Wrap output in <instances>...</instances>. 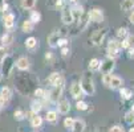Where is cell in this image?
I'll list each match as a JSON object with an SVG mask.
<instances>
[{
	"label": "cell",
	"instance_id": "1",
	"mask_svg": "<svg viewBox=\"0 0 134 132\" xmlns=\"http://www.w3.org/2000/svg\"><path fill=\"white\" fill-rule=\"evenodd\" d=\"M80 86L82 89V92L86 94V95H93L96 92V87H94V82L92 79V77L89 74H85L84 77L81 78V82H80Z\"/></svg>",
	"mask_w": 134,
	"mask_h": 132
},
{
	"label": "cell",
	"instance_id": "2",
	"mask_svg": "<svg viewBox=\"0 0 134 132\" xmlns=\"http://www.w3.org/2000/svg\"><path fill=\"white\" fill-rule=\"evenodd\" d=\"M120 50H121V42H118L117 40H111L108 45V58H117L120 55Z\"/></svg>",
	"mask_w": 134,
	"mask_h": 132
},
{
	"label": "cell",
	"instance_id": "3",
	"mask_svg": "<svg viewBox=\"0 0 134 132\" xmlns=\"http://www.w3.org/2000/svg\"><path fill=\"white\" fill-rule=\"evenodd\" d=\"M13 60L12 57H9V55H7V57L4 58V61L2 62V73H3V77L5 78H9L11 74H12V70H13Z\"/></svg>",
	"mask_w": 134,
	"mask_h": 132
},
{
	"label": "cell",
	"instance_id": "4",
	"mask_svg": "<svg viewBox=\"0 0 134 132\" xmlns=\"http://www.w3.org/2000/svg\"><path fill=\"white\" fill-rule=\"evenodd\" d=\"M106 33H108V29H106V28L96 30V32L92 34V39H90V40H92V44H93V45H100V44H102Z\"/></svg>",
	"mask_w": 134,
	"mask_h": 132
},
{
	"label": "cell",
	"instance_id": "5",
	"mask_svg": "<svg viewBox=\"0 0 134 132\" xmlns=\"http://www.w3.org/2000/svg\"><path fill=\"white\" fill-rule=\"evenodd\" d=\"M63 90H64V81H61L59 85L53 86V90L49 92V98H51L52 100L59 102V99H60L61 95H63Z\"/></svg>",
	"mask_w": 134,
	"mask_h": 132
},
{
	"label": "cell",
	"instance_id": "6",
	"mask_svg": "<svg viewBox=\"0 0 134 132\" xmlns=\"http://www.w3.org/2000/svg\"><path fill=\"white\" fill-rule=\"evenodd\" d=\"M61 20L65 25H69L74 21V17H73V13H72V8L69 7H64L63 11H61Z\"/></svg>",
	"mask_w": 134,
	"mask_h": 132
},
{
	"label": "cell",
	"instance_id": "7",
	"mask_svg": "<svg viewBox=\"0 0 134 132\" xmlns=\"http://www.w3.org/2000/svg\"><path fill=\"white\" fill-rule=\"evenodd\" d=\"M114 60H111V58H106L105 61H102L101 64H100V71H102L104 74H110L111 73V70L114 69Z\"/></svg>",
	"mask_w": 134,
	"mask_h": 132
},
{
	"label": "cell",
	"instance_id": "8",
	"mask_svg": "<svg viewBox=\"0 0 134 132\" xmlns=\"http://www.w3.org/2000/svg\"><path fill=\"white\" fill-rule=\"evenodd\" d=\"M70 94H72V97L74 99H77V100L82 98L84 92H82V89H81V86H80L79 82H73L72 83V86H70Z\"/></svg>",
	"mask_w": 134,
	"mask_h": 132
},
{
	"label": "cell",
	"instance_id": "9",
	"mask_svg": "<svg viewBox=\"0 0 134 132\" xmlns=\"http://www.w3.org/2000/svg\"><path fill=\"white\" fill-rule=\"evenodd\" d=\"M89 20H92L93 23H101V21H104V13H102V11L98 9V8L92 9L90 13H89Z\"/></svg>",
	"mask_w": 134,
	"mask_h": 132
},
{
	"label": "cell",
	"instance_id": "10",
	"mask_svg": "<svg viewBox=\"0 0 134 132\" xmlns=\"http://www.w3.org/2000/svg\"><path fill=\"white\" fill-rule=\"evenodd\" d=\"M59 40H60V32H59V30H54V32H52V33L48 36V44H49L52 48L57 46V42H59Z\"/></svg>",
	"mask_w": 134,
	"mask_h": 132
},
{
	"label": "cell",
	"instance_id": "11",
	"mask_svg": "<svg viewBox=\"0 0 134 132\" xmlns=\"http://www.w3.org/2000/svg\"><path fill=\"white\" fill-rule=\"evenodd\" d=\"M57 107H59V111L61 112V114H68L69 110H70V103L66 99H61L59 103H57Z\"/></svg>",
	"mask_w": 134,
	"mask_h": 132
},
{
	"label": "cell",
	"instance_id": "12",
	"mask_svg": "<svg viewBox=\"0 0 134 132\" xmlns=\"http://www.w3.org/2000/svg\"><path fill=\"white\" fill-rule=\"evenodd\" d=\"M16 66L17 69H20V70H28L29 69V61L27 57H20L17 61H16Z\"/></svg>",
	"mask_w": 134,
	"mask_h": 132
},
{
	"label": "cell",
	"instance_id": "13",
	"mask_svg": "<svg viewBox=\"0 0 134 132\" xmlns=\"http://www.w3.org/2000/svg\"><path fill=\"white\" fill-rule=\"evenodd\" d=\"M11 90L9 87H2V90H0V99H3L4 103H7L9 99H11Z\"/></svg>",
	"mask_w": 134,
	"mask_h": 132
},
{
	"label": "cell",
	"instance_id": "14",
	"mask_svg": "<svg viewBox=\"0 0 134 132\" xmlns=\"http://www.w3.org/2000/svg\"><path fill=\"white\" fill-rule=\"evenodd\" d=\"M48 81H49V83H51V85H53V86L59 85V83L63 81V78H61V74H60V73H52Z\"/></svg>",
	"mask_w": 134,
	"mask_h": 132
},
{
	"label": "cell",
	"instance_id": "15",
	"mask_svg": "<svg viewBox=\"0 0 134 132\" xmlns=\"http://www.w3.org/2000/svg\"><path fill=\"white\" fill-rule=\"evenodd\" d=\"M74 132H84L85 129V123L84 120L81 119H77V120H74V124H73V128H72Z\"/></svg>",
	"mask_w": 134,
	"mask_h": 132
},
{
	"label": "cell",
	"instance_id": "16",
	"mask_svg": "<svg viewBox=\"0 0 134 132\" xmlns=\"http://www.w3.org/2000/svg\"><path fill=\"white\" fill-rule=\"evenodd\" d=\"M122 86V79L120 77H116V75H111V79H110V85L109 87L111 89H118Z\"/></svg>",
	"mask_w": 134,
	"mask_h": 132
},
{
	"label": "cell",
	"instance_id": "17",
	"mask_svg": "<svg viewBox=\"0 0 134 132\" xmlns=\"http://www.w3.org/2000/svg\"><path fill=\"white\" fill-rule=\"evenodd\" d=\"M3 21H4V27L5 28H12L15 25V16L12 13H8V15H5Z\"/></svg>",
	"mask_w": 134,
	"mask_h": 132
},
{
	"label": "cell",
	"instance_id": "18",
	"mask_svg": "<svg viewBox=\"0 0 134 132\" xmlns=\"http://www.w3.org/2000/svg\"><path fill=\"white\" fill-rule=\"evenodd\" d=\"M41 124H43V119H41V116H39L37 114H35L31 118V125L33 128H39V127H41Z\"/></svg>",
	"mask_w": 134,
	"mask_h": 132
},
{
	"label": "cell",
	"instance_id": "19",
	"mask_svg": "<svg viewBox=\"0 0 134 132\" xmlns=\"http://www.w3.org/2000/svg\"><path fill=\"white\" fill-rule=\"evenodd\" d=\"M134 8V0H122L121 3V9L127 12V11H131Z\"/></svg>",
	"mask_w": 134,
	"mask_h": 132
},
{
	"label": "cell",
	"instance_id": "20",
	"mask_svg": "<svg viewBox=\"0 0 134 132\" xmlns=\"http://www.w3.org/2000/svg\"><path fill=\"white\" fill-rule=\"evenodd\" d=\"M37 45H39V41H37L35 37H29V39H27V41H25V46H27L28 49H31V50L36 49Z\"/></svg>",
	"mask_w": 134,
	"mask_h": 132
},
{
	"label": "cell",
	"instance_id": "21",
	"mask_svg": "<svg viewBox=\"0 0 134 132\" xmlns=\"http://www.w3.org/2000/svg\"><path fill=\"white\" fill-rule=\"evenodd\" d=\"M45 119H47V122H49V123H56L57 119H59V115H57L56 111H48Z\"/></svg>",
	"mask_w": 134,
	"mask_h": 132
},
{
	"label": "cell",
	"instance_id": "22",
	"mask_svg": "<svg viewBox=\"0 0 134 132\" xmlns=\"http://www.w3.org/2000/svg\"><path fill=\"white\" fill-rule=\"evenodd\" d=\"M33 25H35V24H33L31 20H25V21L23 23V25H21V29H23V32L29 33V32L33 30Z\"/></svg>",
	"mask_w": 134,
	"mask_h": 132
},
{
	"label": "cell",
	"instance_id": "23",
	"mask_svg": "<svg viewBox=\"0 0 134 132\" xmlns=\"http://www.w3.org/2000/svg\"><path fill=\"white\" fill-rule=\"evenodd\" d=\"M120 94H121V98L122 99H130L131 95H133V91L130 89H126V87H122L120 90Z\"/></svg>",
	"mask_w": 134,
	"mask_h": 132
},
{
	"label": "cell",
	"instance_id": "24",
	"mask_svg": "<svg viewBox=\"0 0 134 132\" xmlns=\"http://www.w3.org/2000/svg\"><path fill=\"white\" fill-rule=\"evenodd\" d=\"M41 108H43V103H41V102H39V100L32 102V104H31V111L33 112V114H37V112H39Z\"/></svg>",
	"mask_w": 134,
	"mask_h": 132
},
{
	"label": "cell",
	"instance_id": "25",
	"mask_svg": "<svg viewBox=\"0 0 134 132\" xmlns=\"http://www.w3.org/2000/svg\"><path fill=\"white\" fill-rule=\"evenodd\" d=\"M72 13H73V17H74V20H76V18H79L80 16H82V15H84L82 7H80V5H76L74 8H72Z\"/></svg>",
	"mask_w": 134,
	"mask_h": 132
},
{
	"label": "cell",
	"instance_id": "26",
	"mask_svg": "<svg viewBox=\"0 0 134 132\" xmlns=\"http://www.w3.org/2000/svg\"><path fill=\"white\" fill-rule=\"evenodd\" d=\"M36 4V0H21V7L24 9H32Z\"/></svg>",
	"mask_w": 134,
	"mask_h": 132
},
{
	"label": "cell",
	"instance_id": "27",
	"mask_svg": "<svg viewBox=\"0 0 134 132\" xmlns=\"http://www.w3.org/2000/svg\"><path fill=\"white\" fill-rule=\"evenodd\" d=\"M100 60H97V58H93V60H90V62H89V70H92V71H94V70H98L100 69Z\"/></svg>",
	"mask_w": 134,
	"mask_h": 132
},
{
	"label": "cell",
	"instance_id": "28",
	"mask_svg": "<svg viewBox=\"0 0 134 132\" xmlns=\"http://www.w3.org/2000/svg\"><path fill=\"white\" fill-rule=\"evenodd\" d=\"M12 41H13V36L11 33H5L2 36V42L4 45H9V44H12Z\"/></svg>",
	"mask_w": 134,
	"mask_h": 132
},
{
	"label": "cell",
	"instance_id": "29",
	"mask_svg": "<svg viewBox=\"0 0 134 132\" xmlns=\"http://www.w3.org/2000/svg\"><path fill=\"white\" fill-rule=\"evenodd\" d=\"M127 36H129V32H127L126 28H120V29L117 30V37H118L120 40H125V39H127Z\"/></svg>",
	"mask_w": 134,
	"mask_h": 132
},
{
	"label": "cell",
	"instance_id": "30",
	"mask_svg": "<svg viewBox=\"0 0 134 132\" xmlns=\"http://www.w3.org/2000/svg\"><path fill=\"white\" fill-rule=\"evenodd\" d=\"M29 20L33 23V24H36V23H39L40 20H41V15L39 13V12H36V11H33L32 13H31V17H29Z\"/></svg>",
	"mask_w": 134,
	"mask_h": 132
},
{
	"label": "cell",
	"instance_id": "31",
	"mask_svg": "<svg viewBox=\"0 0 134 132\" xmlns=\"http://www.w3.org/2000/svg\"><path fill=\"white\" fill-rule=\"evenodd\" d=\"M125 120H126L127 124H133L134 123V111L133 110L127 111L126 114H125Z\"/></svg>",
	"mask_w": 134,
	"mask_h": 132
},
{
	"label": "cell",
	"instance_id": "32",
	"mask_svg": "<svg viewBox=\"0 0 134 132\" xmlns=\"http://www.w3.org/2000/svg\"><path fill=\"white\" fill-rule=\"evenodd\" d=\"M73 124H74V119H72V118H66L64 120V127L68 128V129H72L73 128Z\"/></svg>",
	"mask_w": 134,
	"mask_h": 132
},
{
	"label": "cell",
	"instance_id": "33",
	"mask_svg": "<svg viewBox=\"0 0 134 132\" xmlns=\"http://www.w3.org/2000/svg\"><path fill=\"white\" fill-rule=\"evenodd\" d=\"M15 119L16 120H23V119H25V114L21 111V110H17V111H15Z\"/></svg>",
	"mask_w": 134,
	"mask_h": 132
},
{
	"label": "cell",
	"instance_id": "34",
	"mask_svg": "<svg viewBox=\"0 0 134 132\" xmlns=\"http://www.w3.org/2000/svg\"><path fill=\"white\" fill-rule=\"evenodd\" d=\"M76 108H77L79 111H85L88 108V104L84 102V100H79L77 104H76Z\"/></svg>",
	"mask_w": 134,
	"mask_h": 132
},
{
	"label": "cell",
	"instance_id": "35",
	"mask_svg": "<svg viewBox=\"0 0 134 132\" xmlns=\"http://www.w3.org/2000/svg\"><path fill=\"white\" fill-rule=\"evenodd\" d=\"M110 79H111V74H104V75H102V82H104V85L108 86V87H109V85H110Z\"/></svg>",
	"mask_w": 134,
	"mask_h": 132
},
{
	"label": "cell",
	"instance_id": "36",
	"mask_svg": "<svg viewBox=\"0 0 134 132\" xmlns=\"http://www.w3.org/2000/svg\"><path fill=\"white\" fill-rule=\"evenodd\" d=\"M131 46V42H130V39L127 37V39H125V40H122L121 41V48H125V49H129Z\"/></svg>",
	"mask_w": 134,
	"mask_h": 132
},
{
	"label": "cell",
	"instance_id": "37",
	"mask_svg": "<svg viewBox=\"0 0 134 132\" xmlns=\"http://www.w3.org/2000/svg\"><path fill=\"white\" fill-rule=\"evenodd\" d=\"M35 95L39 98V99H41V98H44L45 97V91L43 90V89H37L36 91H35Z\"/></svg>",
	"mask_w": 134,
	"mask_h": 132
},
{
	"label": "cell",
	"instance_id": "38",
	"mask_svg": "<svg viewBox=\"0 0 134 132\" xmlns=\"http://www.w3.org/2000/svg\"><path fill=\"white\" fill-rule=\"evenodd\" d=\"M7 57V54H5V49L3 46H0V65H2V62L4 61V58Z\"/></svg>",
	"mask_w": 134,
	"mask_h": 132
},
{
	"label": "cell",
	"instance_id": "39",
	"mask_svg": "<svg viewBox=\"0 0 134 132\" xmlns=\"http://www.w3.org/2000/svg\"><path fill=\"white\" fill-rule=\"evenodd\" d=\"M109 132H124V128L120 127V125H113V127L109 129Z\"/></svg>",
	"mask_w": 134,
	"mask_h": 132
},
{
	"label": "cell",
	"instance_id": "40",
	"mask_svg": "<svg viewBox=\"0 0 134 132\" xmlns=\"http://www.w3.org/2000/svg\"><path fill=\"white\" fill-rule=\"evenodd\" d=\"M66 44H68L66 39H60L59 42H57V46H66Z\"/></svg>",
	"mask_w": 134,
	"mask_h": 132
},
{
	"label": "cell",
	"instance_id": "41",
	"mask_svg": "<svg viewBox=\"0 0 134 132\" xmlns=\"http://www.w3.org/2000/svg\"><path fill=\"white\" fill-rule=\"evenodd\" d=\"M3 9H7V4L4 0H0V11H3Z\"/></svg>",
	"mask_w": 134,
	"mask_h": 132
},
{
	"label": "cell",
	"instance_id": "42",
	"mask_svg": "<svg viewBox=\"0 0 134 132\" xmlns=\"http://www.w3.org/2000/svg\"><path fill=\"white\" fill-rule=\"evenodd\" d=\"M45 58H47V60H49V61H52V60H53L52 53H47V54H45Z\"/></svg>",
	"mask_w": 134,
	"mask_h": 132
},
{
	"label": "cell",
	"instance_id": "43",
	"mask_svg": "<svg viewBox=\"0 0 134 132\" xmlns=\"http://www.w3.org/2000/svg\"><path fill=\"white\" fill-rule=\"evenodd\" d=\"M129 20H130L131 24H134V11L131 12V15H130V17H129Z\"/></svg>",
	"mask_w": 134,
	"mask_h": 132
},
{
	"label": "cell",
	"instance_id": "44",
	"mask_svg": "<svg viewBox=\"0 0 134 132\" xmlns=\"http://www.w3.org/2000/svg\"><path fill=\"white\" fill-rule=\"evenodd\" d=\"M61 53H63V55H66L68 54V48H63L61 49Z\"/></svg>",
	"mask_w": 134,
	"mask_h": 132
},
{
	"label": "cell",
	"instance_id": "45",
	"mask_svg": "<svg viewBox=\"0 0 134 132\" xmlns=\"http://www.w3.org/2000/svg\"><path fill=\"white\" fill-rule=\"evenodd\" d=\"M129 132H134V127H133V128H130V129H129Z\"/></svg>",
	"mask_w": 134,
	"mask_h": 132
},
{
	"label": "cell",
	"instance_id": "46",
	"mask_svg": "<svg viewBox=\"0 0 134 132\" xmlns=\"http://www.w3.org/2000/svg\"><path fill=\"white\" fill-rule=\"evenodd\" d=\"M70 2H73V3H76V2H77V0H70Z\"/></svg>",
	"mask_w": 134,
	"mask_h": 132
},
{
	"label": "cell",
	"instance_id": "47",
	"mask_svg": "<svg viewBox=\"0 0 134 132\" xmlns=\"http://www.w3.org/2000/svg\"><path fill=\"white\" fill-rule=\"evenodd\" d=\"M93 132H100V131H93Z\"/></svg>",
	"mask_w": 134,
	"mask_h": 132
},
{
	"label": "cell",
	"instance_id": "48",
	"mask_svg": "<svg viewBox=\"0 0 134 132\" xmlns=\"http://www.w3.org/2000/svg\"><path fill=\"white\" fill-rule=\"evenodd\" d=\"M133 111H134V106H133Z\"/></svg>",
	"mask_w": 134,
	"mask_h": 132
}]
</instances>
